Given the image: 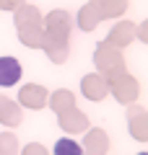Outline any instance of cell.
Segmentation results:
<instances>
[{
    "label": "cell",
    "mask_w": 148,
    "mask_h": 155,
    "mask_svg": "<svg viewBox=\"0 0 148 155\" xmlns=\"http://www.w3.org/2000/svg\"><path fill=\"white\" fill-rule=\"evenodd\" d=\"M21 78V65L16 57H0V85H16Z\"/></svg>",
    "instance_id": "1"
},
{
    "label": "cell",
    "mask_w": 148,
    "mask_h": 155,
    "mask_svg": "<svg viewBox=\"0 0 148 155\" xmlns=\"http://www.w3.org/2000/svg\"><path fill=\"white\" fill-rule=\"evenodd\" d=\"M52 155H81V145L76 140H57L52 147Z\"/></svg>",
    "instance_id": "2"
},
{
    "label": "cell",
    "mask_w": 148,
    "mask_h": 155,
    "mask_svg": "<svg viewBox=\"0 0 148 155\" xmlns=\"http://www.w3.org/2000/svg\"><path fill=\"white\" fill-rule=\"evenodd\" d=\"M140 155H146V153H140Z\"/></svg>",
    "instance_id": "3"
}]
</instances>
